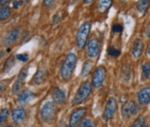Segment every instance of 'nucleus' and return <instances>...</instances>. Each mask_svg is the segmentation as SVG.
<instances>
[{
  "instance_id": "9d476101",
  "label": "nucleus",
  "mask_w": 150,
  "mask_h": 127,
  "mask_svg": "<svg viewBox=\"0 0 150 127\" xmlns=\"http://www.w3.org/2000/svg\"><path fill=\"white\" fill-rule=\"evenodd\" d=\"M27 68H24L20 71L19 73L17 79H16L15 83H14V86H13V89H12V92H13L14 94H16L17 92L20 90L21 87L23 86L24 82H25V79H26V76H27Z\"/></svg>"
},
{
  "instance_id": "473e14b6",
  "label": "nucleus",
  "mask_w": 150,
  "mask_h": 127,
  "mask_svg": "<svg viewBox=\"0 0 150 127\" xmlns=\"http://www.w3.org/2000/svg\"><path fill=\"white\" fill-rule=\"evenodd\" d=\"M145 34H146L147 37H150V23L147 25L146 27V30H145Z\"/></svg>"
},
{
  "instance_id": "4be33fe9",
  "label": "nucleus",
  "mask_w": 150,
  "mask_h": 127,
  "mask_svg": "<svg viewBox=\"0 0 150 127\" xmlns=\"http://www.w3.org/2000/svg\"><path fill=\"white\" fill-rule=\"evenodd\" d=\"M80 127H95L94 125V122L89 118H85L81 121Z\"/></svg>"
},
{
  "instance_id": "dca6fc26",
  "label": "nucleus",
  "mask_w": 150,
  "mask_h": 127,
  "mask_svg": "<svg viewBox=\"0 0 150 127\" xmlns=\"http://www.w3.org/2000/svg\"><path fill=\"white\" fill-rule=\"evenodd\" d=\"M25 118V109L22 107H17L12 111V119L14 122H20Z\"/></svg>"
},
{
  "instance_id": "a211bd4d",
  "label": "nucleus",
  "mask_w": 150,
  "mask_h": 127,
  "mask_svg": "<svg viewBox=\"0 0 150 127\" xmlns=\"http://www.w3.org/2000/svg\"><path fill=\"white\" fill-rule=\"evenodd\" d=\"M45 77H46V72H45L44 69H38V71L35 73L34 76H33L32 80L34 84H41L43 81H44Z\"/></svg>"
},
{
  "instance_id": "cd10ccee",
  "label": "nucleus",
  "mask_w": 150,
  "mask_h": 127,
  "mask_svg": "<svg viewBox=\"0 0 150 127\" xmlns=\"http://www.w3.org/2000/svg\"><path fill=\"white\" fill-rule=\"evenodd\" d=\"M13 63H14V58H9L8 60L6 61V64L4 66V71H8L10 68L13 66Z\"/></svg>"
},
{
  "instance_id": "b1692460",
  "label": "nucleus",
  "mask_w": 150,
  "mask_h": 127,
  "mask_svg": "<svg viewBox=\"0 0 150 127\" xmlns=\"http://www.w3.org/2000/svg\"><path fill=\"white\" fill-rule=\"evenodd\" d=\"M131 127H144L143 117H138V118L134 121V123H133V125Z\"/></svg>"
},
{
  "instance_id": "2eb2a0df",
  "label": "nucleus",
  "mask_w": 150,
  "mask_h": 127,
  "mask_svg": "<svg viewBox=\"0 0 150 127\" xmlns=\"http://www.w3.org/2000/svg\"><path fill=\"white\" fill-rule=\"evenodd\" d=\"M33 96H34V93L31 92L30 90H23L18 94L17 101L19 103H26V102L30 101L33 98Z\"/></svg>"
},
{
  "instance_id": "e433bc0d",
  "label": "nucleus",
  "mask_w": 150,
  "mask_h": 127,
  "mask_svg": "<svg viewBox=\"0 0 150 127\" xmlns=\"http://www.w3.org/2000/svg\"><path fill=\"white\" fill-rule=\"evenodd\" d=\"M78 0H71V3H75V2H77Z\"/></svg>"
},
{
  "instance_id": "f8f14e48",
  "label": "nucleus",
  "mask_w": 150,
  "mask_h": 127,
  "mask_svg": "<svg viewBox=\"0 0 150 127\" xmlns=\"http://www.w3.org/2000/svg\"><path fill=\"white\" fill-rule=\"evenodd\" d=\"M19 31H20L19 27L13 28L12 30L9 31V32L7 33V35L3 39L4 44H5V45H10V44H12V43L15 42L16 39H17V37H18V35H19Z\"/></svg>"
},
{
  "instance_id": "c9c22d12",
  "label": "nucleus",
  "mask_w": 150,
  "mask_h": 127,
  "mask_svg": "<svg viewBox=\"0 0 150 127\" xmlns=\"http://www.w3.org/2000/svg\"><path fill=\"white\" fill-rule=\"evenodd\" d=\"M147 53H148V55L150 56V44L148 46V49H147Z\"/></svg>"
},
{
  "instance_id": "412c9836",
  "label": "nucleus",
  "mask_w": 150,
  "mask_h": 127,
  "mask_svg": "<svg viewBox=\"0 0 150 127\" xmlns=\"http://www.w3.org/2000/svg\"><path fill=\"white\" fill-rule=\"evenodd\" d=\"M142 75L145 79L150 77V63L145 62L142 64Z\"/></svg>"
},
{
  "instance_id": "1a4fd4ad",
  "label": "nucleus",
  "mask_w": 150,
  "mask_h": 127,
  "mask_svg": "<svg viewBox=\"0 0 150 127\" xmlns=\"http://www.w3.org/2000/svg\"><path fill=\"white\" fill-rule=\"evenodd\" d=\"M86 113V109L85 108H77L76 110H74L72 112L71 116H70V120L69 123L72 127H75L78 124V122L81 120L82 117L85 115Z\"/></svg>"
},
{
  "instance_id": "c756f323",
  "label": "nucleus",
  "mask_w": 150,
  "mask_h": 127,
  "mask_svg": "<svg viewBox=\"0 0 150 127\" xmlns=\"http://www.w3.org/2000/svg\"><path fill=\"white\" fill-rule=\"evenodd\" d=\"M23 4V1L22 0H14L13 3H12V5H13V8L14 9H17L19 8L21 5Z\"/></svg>"
},
{
  "instance_id": "ddd939ff",
  "label": "nucleus",
  "mask_w": 150,
  "mask_h": 127,
  "mask_svg": "<svg viewBox=\"0 0 150 127\" xmlns=\"http://www.w3.org/2000/svg\"><path fill=\"white\" fill-rule=\"evenodd\" d=\"M143 42H142L141 39H136L135 42L133 43V47H132V56L135 59H138L141 56L142 52H143Z\"/></svg>"
},
{
  "instance_id": "4c0bfd02",
  "label": "nucleus",
  "mask_w": 150,
  "mask_h": 127,
  "mask_svg": "<svg viewBox=\"0 0 150 127\" xmlns=\"http://www.w3.org/2000/svg\"><path fill=\"white\" fill-rule=\"evenodd\" d=\"M66 127H72L71 125H69V126H66Z\"/></svg>"
},
{
  "instance_id": "7ed1b4c3",
  "label": "nucleus",
  "mask_w": 150,
  "mask_h": 127,
  "mask_svg": "<svg viewBox=\"0 0 150 127\" xmlns=\"http://www.w3.org/2000/svg\"><path fill=\"white\" fill-rule=\"evenodd\" d=\"M91 93V84L89 81L83 82L79 87L77 93L75 94L73 100H72V103L73 105L80 104L81 102H83L84 100L88 98V96Z\"/></svg>"
},
{
  "instance_id": "f257e3e1",
  "label": "nucleus",
  "mask_w": 150,
  "mask_h": 127,
  "mask_svg": "<svg viewBox=\"0 0 150 127\" xmlns=\"http://www.w3.org/2000/svg\"><path fill=\"white\" fill-rule=\"evenodd\" d=\"M76 62H77V57L74 53H69V54L66 55V57H65L63 63L61 65V69H60L61 77L65 81L70 79L72 73H73L75 65H76Z\"/></svg>"
},
{
  "instance_id": "393cba45",
  "label": "nucleus",
  "mask_w": 150,
  "mask_h": 127,
  "mask_svg": "<svg viewBox=\"0 0 150 127\" xmlns=\"http://www.w3.org/2000/svg\"><path fill=\"white\" fill-rule=\"evenodd\" d=\"M90 67H91V63L90 62H85L84 63V65H83V68H82V73H81V75L83 76V75H86L87 73L89 72V70H90Z\"/></svg>"
},
{
  "instance_id": "ea45409f",
  "label": "nucleus",
  "mask_w": 150,
  "mask_h": 127,
  "mask_svg": "<svg viewBox=\"0 0 150 127\" xmlns=\"http://www.w3.org/2000/svg\"><path fill=\"white\" fill-rule=\"evenodd\" d=\"M25 1H26V2H28V1H29V0H25Z\"/></svg>"
},
{
  "instance_id": "bb28decb",
  "label": "nucleus",
  "mask_w": 150,
  "mask_h": 127,
  "mask_svg": "<svg viewBox=\"0 0 150 127\" xmlns=\"http://www.w3.org/2000/svg\"><path fill=\"white\" fill-rule=\"evenodd\" d=\"M16 58H17L19 61H21V62H26V61L28 60L29 56L27 53H20V54L16 55Z\"/></svg>"
},
{
  "instance_id": "2f4dec72",
  "label": "nucleus",
  "mask_w": 150,
  "mask_h": 127,
  "mask_svg": "<svg viewBox=\"0 0 150 127\" xmlns=\"http://www.w3.org/2000/svg\"><path fill=\"white\" fill-rule=\"evenodd\" d=\"M53 2H54V0H43V4H44V6H46V7L51 6L53 4Z\"/></svg>"
},
{
  "instance_id": "5701e85b",
  "label": "nucleus",
  "mask_w": 150,
  "mask_h": 127,
  "mask_svg": "<svg viewBox=\"0 0 150 127\" xmlns=\"http://www.w3.org/2000/svg\"><path fill=\"white\" fill-rule=\"evenodd\" d=\"M107 52H108V55L112 56V57H117V56L120 55V50L115 47H110L109 49L107 50Z\"/></svg>"
},
{
  "instance_id": "f3484780",
  "label": "nucleus",
  "mask_w": 150,
  "mask_h": 127,
  "mask_svg": "<svg viewBox=\"0 0 150 127\" xmlns=\"http://www.w3.org/2000/svg\"><path fill=\"white\" fill-rule=\"evenodd\" d=\"M111 5H112V0H98L97 1V8L100 13L107 12Z\"/></svg>"
},
{
  "instance_id": "f704fd0d",
  "label": "nucleus",
  "mask_w": 150,
  "mask_h": 127,
  "mask_svg": "<svg viewBox=\"0 0 150 127\" xmlns=\"http://www.w3.org/2000/svg\"><path fill=\"white\" fill-rule=\"evenodd\" d=\"M93 1H94V0H83L84 4H86V5H87V4H90L91 2H93Z\"/></svg>"
},
{
  "instance_id": "a878e982",
  "label": "nucleus",
  "mask_w": 150,
  "mask_h": 127,
  "mask_svg": "<svg viewBox=\"0 0 150 127\" xmlns=\"http://www.w3.org/2000/svg\"><path fill=\"white\" fill-rule=\"evenodd\" d=\"M7 116H8V110L7 109H2L1 114H0V123H3L4 121H6Z\"/></svg>"
},
{
  "instance_id": "72a5a7b5",
  "label": "nucleus",
  "mask_w": 150,
  "mask_h": 127,
  "mask_svg": "<svg viewBox=\"0 0 150 127\" xmlns=\"http://www.w3.org/2000/svg\"><path fill=\"white\" fill-rule=\"evenodd\" d=\"M11 0H0V4H1V6H4L6 5L7 3H9Z\"/></svg>"
},
{
  "instance_id": "4468645a",
  "label": "nucleus",
  "mask_w": 150,
  "mask_h": 127,
  "mask_svg": "<svg viewBox=\"0 0 150 127\" xmlns=\"http://www.w3.org/2000/svg\"><path fill=\"white\" fill-rule=\"evenodd\" d=\"M52 99L55 104H62L65 101V93L63 90L55 87L52 91Z\"/></svg>"
},
{
  "instance_id": "6ab92c4d",
  "label": "nucleus",
  "mask_w": 150,
  "mask_h": 127,
  "mask_svg": "<svg viewBox=\"0 0 150 127\" xmlns=\"http://www.w3.org/2000/svg\"><path fill=\"white\" fill-rule=\"evenodd\" d=\"M150 0H138L136 3V8L140 14H144L149 7Z\"/></svg>"
},
{
  "instance_id": "c85d7f7f",
  "label": "nucleus",
  "mask_w": 150,
  "mask_h": 127,
  "mask_svg": "<svg viewBox=\"0 0 150 127\" xmlns=\"http://www.w3.org/2000/svg\"><path fill=\"white\" fill-rule=\"evenodd\" d=\"M122 30H123V27L120 24H114V25L112 26V32H114V33H120V32H122Z\"/></svg>"
},
{
  "instance_id": "6e6552de",
  "label": "nucleus",
  "mask_w": 150,
  "mask_h": 127,
  "mask_svg": "<svg viewBox=\"0 0 150 127\" xmlns=\"http://www.w3.org/2000/svg\"><path fill=\"white\" fill-rule=\"evenodd\" d=\"M122 116L125 118H129L132 115H134L137 111H138V107L135 104L134 101H129L125 103L122 107Z\"/></svg>"
},
{
  "instance_id": "f03ea898",
  "label": "nucleus",
  "mask_w": 150,
  "mask_h": 127,
  "mask_svg": "<svg viewBox=\"0 0 150 127\" xmlns=\"http://www.w3.org/2000/svg\"><path fill=\"white\" fill-rule=\"evenodd\" d=\"M90 28H91L90 23L84 22V23L81 24V26L79 27L78 31H77L76 44H77V47H78L79 49H82V48H83L87 43L89 32H90Z\"/></svg>"
},
{
  "instance_id": "0eeeda50",
  "label": "nucleus",
  "mask_w": 150,
  "mask_h": 127,
  "mask_svg": "<svg viewBox=\"0 0 150 127\" xmlns=\"http://www.w3.org/2000/svg\"><path fill=\"white\" fill-rule=\"evenodd\" d=\"M99 53V42L96 38H91L87 43V55L89 58H95Z\"/></svg>"
},
{
  "instance_id": "aec40b11",
  "label": "nucleus",
  "mask_w": 150,
  "mask_h": 127,
  "mask_svg": "<svg viewBox=\"0 0 150 127\" xmlns=\"http://www.w3.org/2000/svg\"><path fill=\"white\" fill-rule=\"evenodd\" d=\"M10 14H11L10 7H8L7 5H4L1 7V9H0V19H1L2 21L8 19L9 17H10Z\"/></svg>"
},
{
  "instance_id": "423d86ee",
  "label": "nucleus",
  "mask_w": 150,
  "mask_h": 127,
  "mask_svg": "<svg viewBox=\"0 0 150 127\" xmlns=\"http://www.w3.org/2000/svg\"><path fill=\"white\" fill-rule=\"evenodd\" d=\"M116 109H117V102H116L115 98L113 97H110L109 99L107 100L105 105V108H104V112H103V119L104 120H108L111 117L114 115Z\"/></svg>"
},
{
  "instance_id": "39448f33",
  "label": "nucleus",
  "mask_w": 150,
  "mask_h": 127,
  "mask_svg": "<svg viewBox=\"0 0 150 127\" xmlns=\"http://www.w3.org/2000/svg\"><path fill=\"white\" fill-rule=\"evenodd\" d=\"M106 77V69L103 66H99L95 69L92 76V86L94 88H99L103 84Z\"/></svg>"
},
{
  "instance_id": "58836bf2",
  "label": "nucleus",
  "mask_w": 150,
  "mask_h": 127,
  "mask_svg": "<svg viewBox=\"0 0 150 127\" xmlns=\"http://www.w3.org/2000/svg\"><path fill=\"white\" fill-rule=\"evenodd\" d=\"M6 127H14V126H6Z\"/></svg>"
},
{
  "instance_id": "20e7f679",
  "label": "nucleus",
  "mask_w": 150,
  "mask_h": 127,
  "mask_svg": "<svg viewBox=\"0 0 150 127\" xmlns=\"http://www.w3.org/2000/svg\"><path fill=\"white\" fill-rule=\"evenodd\" d=\"M55 114H56V108L54 102H47L41 107L40 116L44 122L53 121L55 118Z\"/></svg>"
},
{
  "instance_id": "9b49d317",
  "label": "nucleus",
  "mask_w": 150,
  "mask_h": 127,
  "mask_svg": "<svg viewBox=\"0 0 150 127\" xmlns=\"http://www.w3.org/2000/svg\"><path fill=\"white\" fill-rule=\"evenodd\" d=\"M139 104L147 105L150 102V87H144L137 94Z\"/></svg>"
},
{
  "instance_id": "7c9ffc66",
  "label": "nucleus",
  "mask_w": 150,
  "mask_h": 127,
  "mask_svg": "<svg viewBox=\"0 0 150 127\" xmlns=\"http://www.w3.org/2000/svg\"><path fill=\"white\" fill-rule=\"evenodd\" d=\"M60 20H61V17L59 16V13H56L54 15V17H53V21H52L53 25H56L57 23H59Z\"/></svg>"
}]
</instances>
